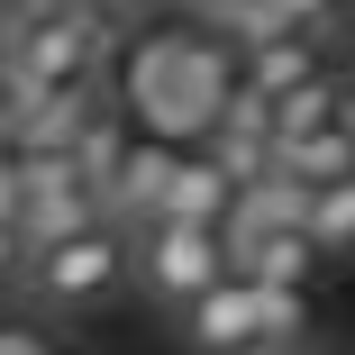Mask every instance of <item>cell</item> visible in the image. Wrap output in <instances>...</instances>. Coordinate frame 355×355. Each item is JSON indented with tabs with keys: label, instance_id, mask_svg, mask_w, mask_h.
Wrapping results in <instances>:
<instances>
[{
	"label": "cell",
	"instance_id": "9c48e42d",
	"mask_svg": "<svg viewBox=\"0 0 355 355\" xmlns=\"http://www.w3.org/2000/svg\"><path fill=\"white\" fill-rule=\"evenodd\" d=\"M173 164H182V146H173V137H137V146H128V164H119V182H110V219H119L128 237H137V228H146L155 209H164Z\"/></svg>",
	"mask_w": 355,
	"mask_h": 355
},
{
	"label": "cell",
	"instance_id": "ba28073f",
	"mask_svg": "<svg viewBox=\"0 0 355 355\" xmlns=\"http://www.w3.org/2000/svg\"><path fill=\"white\" fill-rule=\"evenodd\" d=\"M237 246V273H255L264 282V292H310V282H319V237L292 219V228H246V237H228Z\"/></svg>",
	"mask_w": 355,
	"mask_h": 355
},
{
	"label": "cell",
	"instance_id": "5bb4252c",
	"mask_svg": "<svg viewBox=\"0 0 355 355\" xmlns=\"http://www.w3.org/2000/svg\"><path fill=\"white\" fill-rule=\"evenodd\" d=\"M28 264H37L28 228H19V219H0V282H28Z\"/></svg>",
	"mask_w": 355,
	"mask_h": 355
},
{
	"label": "cell",
	"instance_id": "52a82bcc",
	"mask_svg": "<svg viewBox=\"0 0 355 355\" xmlns=\"http://www.w3.org/2000/svg\"><path fill=\"white\" fill-rule=\"evenodd\" d=\"M337 73H346V64H337V37H319V28L246 46V92H264V101H292V92H310V83H337Z\"/></svg>",
	"mask_w": 355,
	"mask_h": 355
},
{
	"label": "cell",
	"instance_id": "8992f818",
	"mask_svg": "<svg viewBox=\"0 0 355 355\" xmlns=\"http://www.w3.org/2000/svg\"><path fill=\"white\" fill-rule=\"evenodd\" d=\"M264 319H273V292L255 273H228L219 292H200L182 310V337L191 355H264Z\"/></svg>",
	"mask_w": 355,
	"mask_h": 355
},
{
	"label": "cell",
	"instance_id": "277c9868",
	"mask_svg": "<svg viewBox=\"0 0 355 355\" xmlns=\"http://www.w3.org/2000/svg\"><path fill=\"white\" fill-rule=\"evenodd\" d=\"M228 273H237L228 228H182V219L137 228V292H155L164 310H191L200 292H219Z\"/></svg>",
	"mask_w": 355,
	"mask_h": 355
},
{
	"label": "cell",
	"instance_id": "e0dca14e",
	"mask_svg": "<svg viewBox=\"0 0 355 355\" xmlns=\"http://www.w3.org/2000/svg\"><path fill=\"white\" fill-rule=\"evenodd\" d=\"M200 10H209V19H219V28H228V19H237V10H246V0H200Z\"/></svg>",
	"mask_w": 355,
	"mask_h": 355
},
{
	"label": "cell",
	"instance_id": "30bf717a",
	"mask_svg": "<svg viewBox=\"0 0 355 355\" xmlns=\"http://www.w3.org/2000/svg\"><path fill=\"white\" fill-rule=\"evenodd\" d=\"M155 219H182V228H228V219H237V182L209 164L200 146H182V164H173V182H164V209H155ZM155 219H146V228H155Z\"/></svg>",
	"mask_w": 355,
	"mask_h": 355
},
{
	"label": "cell",
	"instance_id": "8fae6325",
	"mask_svg": "<svg viewBox=\"0 0 355 355\" xmlns=\"http://www.w3.org/2000/svg\"><path fill=\"white\" fill-rule=\"evenodd\" d=\"M346 19H355V0H246V10L228 19V37H237V46H264V37H301V28L337 37Z\"/></svg>",
	"mask_w": 355,
	"mask_h": 355
},
{
	"label": "cell",
	"instance_id": "5b68a950",
	"mask_svg": "<svg viewBox=\"0 0 355 355\" xmlns=\"http://www.w3.org/2000/svg\"><path fill=\"white\" fill-rule=\"evenodd\" d=\"M101 219H110V200L73 155H19V228H28V246H64V237H83Z\"/></svg>",
	"mask_w": 355,
	"mask_h": 355
},
{
	"label": "cell",
	"instance_id": "d6986e66",
	"mask_svg": "<svg viewBox=\"0 0 355 355\" xmlns=\"http://www.w3.org/2000/svg\"><path fill=\"white\" fill-rule=\"evenodd\" d=\"M19 10H28V0H19Z\"/></svg>",
	"mask_w": 355,
	"mask_h": 355
},
{
	"label": "cell",
	"instance_id": "9a60e30c",
	"mask_svg": "<svg viewBox=\"0 0 355 355\" xmlns=\"http://www.w3.org/2000/svg\"><path fill=\"white\" fill-rule=\"evenodd\" d=\"M0 355H55V337L37 319H0Z\"/></svg>",
	"mask_w": 355,
	"mask_h": 355
},
{
	"label": "cell",
	"instance_id": "ac0fdd59",
	"mask_svg": "<svg viewBox=\"0 0 355 355\" xmlns=\"http://www.w3.org/2000/svg\"><path fill=\"white\" fill-rule=\"evenodd\" d=\"M64 10H92V19H110V10H119V0H64Z\"/></svg>",
	"mask_w": 355,
	"mask_h": 355
},
{
	"label": "cell",
	"instance_id": "6da1fadb",
	"mask_svg": "<svg viewBox=\"0 0 355 355\" xmlns=\"http://www.w3.org/2000/svg\"><path fill=\"white\" fill-rule=\"evenodd\" d=\"M237 92H246V46L228 28H164L137 55V101L155 137H209Z\"/></svg>",
	"mask_w": 355,
	"mask_h": 355
},
{
	"label": "cell",
	"instance_id": "2e32d148",
	"mask_svg": "<svg viewBox=\"0 0 355 355\" xmlns=\"http://www.w3.org/2000/svg\"><path fill=\"white\" fill-rule=\"evenodd\" d=\"M337 128L355 137V64H346V73H337Z\"/></svg>",
	"mask_w": 355,
	"mask_h": 355
},
{
	"label": "cell",
	"instance_id": "3957f363",
	"mask_svg": "<svg viewBox=\"0 0 355 355\" xmlns=\"http://www.w3.org/2000/svg\"><path fill=\"white\" fill-rule=\"evenodd\" d=\"M119 282H137V237H128L119 219L64 237V246H37V264H28V292H37L46 310H92V301L119 292Z\"/></svg>",
	"mask_w": 355,
	"mask_h": 355
},
{
	"label": "cell",
	"instance_id": "7c38bea8",
	"mask_svg": "<svg viewBox=\"0 0 355 355\" xmlns=\"http://www.w3.org/2000/svg\"><path fill=\"white\" fill-rule=\"evenodd\" d=\"M282 173H292L301 191H328V182H346V173H355V137H346V128H319V137H301V146H282Z\"/></svg>",
	"mask_w": 355,
	"mask_h": 355
},
{
	"label": "cell",
	"instance_id": "7a4b0ae2",
	"mask_svg": "<svg viewBox=\"0 0 355 355\" xmlns=\"http://www.w3.org/2000/svg\"><path fill=\"white\" fill-rule=\"evenodd\" d=\"M0 55H10V83L28 101H73V92H101L110 19L64 10V0H28V10H10V28H0Z\"/></svg>",
	"mask_w": 355,
	"mask_h": 355
},
{
	"label": "cell",
	"instance_id": "4fadbf2b",
	"mask_svg": "<svg viewBox=\"0 0 355 355\" xmlns=\"http://www.w3.org/2000/svg\"><path fill=\"white\" fill-rule=\"evenodd\" d=\"M301 228L319 237V255H328V264H355V173H346V182H328V191H310Z\"/></svg>",
	"mask_w": 355,
	"mask_h": 355
}]
</instances>
